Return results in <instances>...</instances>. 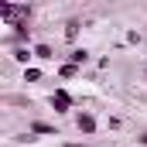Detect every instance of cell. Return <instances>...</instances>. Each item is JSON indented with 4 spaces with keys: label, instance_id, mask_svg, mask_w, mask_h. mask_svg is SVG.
Returning <instances> with one entry per match:
<instances>
[{
    "label": "cell",
    "instance_id": "1",
    "mask_svg": "<svg viewBox=\"0 0 147 147\" xmlns=\"http://www.w3.org/2000/svg\"><path fill=\"white\" fill-rule=\"evenodd\" d=\"M51 106H55V113H69L72 110V96H69L65 89H55V92H51Z\"/></svg>",
    "mask_w": 147,
    "mask_h": 147
},
{
    "label": "cell",
    "instance_id": "2",
    "mask_svg": "<svg viewBox=\"0 0 147 147\" xmlns=\"http://www.w3.org/2000/svg\"><path fill=\"white\" fill-rule=\"evenodd\" d=\"M75 127H79L86 137H92V134H96V120H92L89 113H79V116H75Z\"/></svg>",
    "mask_w": 147,
    "mask_h": 147
},
{
    "label": "cell",
    "instance_id": "3",
    "mask_svg": "<svg viewBox=\"0 0 147 147\" xmlns=\"http://www.w3.org/2000/svg\"><path fill=\"white\" fill-rule=\"evenodd\" d=\"M69 58H72V65H86V62H89V51H86V48H75Z\"/></svg>",
    "mask_w": 147,
    "mask_h": 147
},
{
    "label": "cell",
    "instance_id": "4",
    "mask_svg": "<svg viewBox=\"0 0 147 147\" xmlns=\"http://www.w3.org/2000/svg\"><path fill=\"white\" fill-rule=\"evenodd\" d=\"M34 58H45V62L55 58V55H51V45H34Z\"/></svg>",
    "mask_w": 147,
    "mask_h": 147
},
{
    "label": "cell",
    "instance_id": "5",
    "mask_svg": "<svg viewBox=\"0 0 147 147\" xmlns=\"http://www.w3.org/2000/svg\"><path fill=\"white\" fill-rule=\"evenodd\" d=\"M31 130H34V134H55V127H51V123H41V120L31 123ZM55 137H58V134H55Z\"/></svg>",
    "mask_w": 147,
    "mask_h": 147
},
{
    "label": "cell",
    "instance_id": "6",
    "mask_svg": "<svg viewBox=\"0 0 147 147\" xmlns=\"http://www.w3.org/2000/svg\"><path fill=\"white\" fill-rule=\"evenodd\" d=\"M75 34H79V21H69V24H65V38L75 41Z\"/></svg>",
    "mask_w": 147,
    "mask_h": 147
},
{
    "label": "cell",
    "instance_id": "7",
    "mask_svg": "<svg viewBox=\"0 0 147 147\" xmlns=\"http://www.w3.org/2000/svg\"><path fill=\"white\" fill-rule=\"evenodd\" d=\"M14 58H17V62H24V65H28V58H34V55H31V51H28V48H14Z\"/></svg>",
    "mask_w": 147,
    "mask_h": 147
},
{
    "label": "cell",
    "instance_id": "8",
    "mask_svg": "<svg viewBox=\"0 0 147 147\" xmlns=\"http://www.w3.org/2000/svg\"><path fill=\"white\" fill-rule=\"evenodd\" d=\"M72 75H79V65H72V62L62 65V79H72Z\"/></svg>",
    "mask_w": 147,
    "mask_h": 147
},
{
    "label": "cell",
    "instance_id": "9",
    "mask_svg": "<svg viewBox=\"0 0 147 147\" xmlns=\"http://www.w3.org/2000/svg\"><path fill=\"white\" fill-rule=\"evenodd\" d=\"M38 79H41V69H28L24 72V82H38Z\"/></svg>",
    "mask_w": 147,
    "mask_h": 147
},
{
    "label": "cell",
    "instance_id": "10",
    "mask_svg": "<svg viewBox=\"0 0 147 147\" xmlns=\"http://www.w3.org/2000/svg\"><path fill=\"white\" fill-rule=\"evenodd\" d=\"M140 144H144V147H147V130H144V134H140Z\"/></svg>",
    "mask_w": 147,
    "mask_h": 147
},
{
    "label": "cell",
    "instance_id": "11",
    "mask_svg": "<svg viewBox=\"0 0 147 147\" xmlns=\"http://www.w3.org/2000/svg\"><path fill=\"white\" fill-rule=\"evenodd\" d=\"M65 147H89V144H72V140H69V144H65Z\"/></svg>",
    "mask_w": 147,
    "mask_h": 147
}]
</instances>
